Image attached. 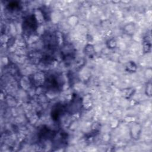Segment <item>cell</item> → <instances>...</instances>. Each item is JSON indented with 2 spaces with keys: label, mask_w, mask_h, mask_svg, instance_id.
Returning <instances> with one entry per match:
<instances>
[{
  "label": "cell",
  "mask_w": 152,
  "mask_h": 152,
  "mask_svg": "<svg viewBox=\"0 0 152 152\" xmlns=\"http://www.w3.org/2000/svg\"><path fill=\"white\" fill-rule=\"evenodd\" d=\"M38 22L34 14H30L26 17L23 21L22 28L23 32L27 34L34 33L37 28Z\"/></svg>",
  "instance_id": "6da1fadb"
},
{
  "label": "cell",
  "mask_w": 152,
  "mask_h": 152,
  "mask_svg": "<svg viewBox=\"0 0 152 152\" xmlns=\"http://www.w3.org/2000/svg\"><path fill=\"white\" fill-rule=\"evenodd\" d=\"M43 84L46 86L48 89L51 90H57L59 88L60 86L59 79L57 78L56 75L54 74H50L48 76H46Z\"/></svg>",
  "instance_id": "7a4b0ae2"
},
{
  "label": "cell",
  "mask_w": 152,
  "mask_h": 152,
  "mask_svg": "<svg viewBox=\"0 0 152 152\" xmlns=\"http://www.w3.org/2000/svg\"><path fill=\"white\" fill-rule=\"evenodd\" d=\"M43 41L48 49H52L58 45V37L56 34L52 33H47L45 34Z\"/></svg>",
  "instance_id": "3957f363"
},
{
  "label": "cell",
  "mask_w": 152,
  "mask_h": 152,
  "mask_svg": "<svg viewBox=\"0 0 152 152\" xmlns=\"http://www.w3.org/2000/svg\"><path fill=\"white\" fill-rule=\"evenodd\" d=\"M74 51L73 48L71 46L66 45L63 50L61 51V55L63 58V60L65 61H68L69 60H72L74 57Z\"/></svg>",
  "instance_id": "277c9868"
},
{
  "label": "cell",
  "mask_w": 152,
  "mask_h": 152,
  "mask_svg": "<svg viewBox=\"0 0 152 152\" xmlns=\"http://www.w3.org/2000/svg\"><path fill=\"white\" fill-rule=\"evenodd\" d=\"M65 107L62 104H56L54 106L51 111V116L53 120L57 121L59 119Z\"/></svg>",
  "instance_id": "5b68a950"
},
{
  "label": "cell",
  "mask_w": 152,
  "mask_h": 152,
  "mask_svg": "<svg viewBox=\"0 0 152 152\" xmlns=\"http://www.w3.org/2000/svg\"><path fill=\"white\" fill-rule=\"evenodd\" d=\"M46 76H45L43 74L40 72H37L35 74L33 77V84L36 86H40L41 85H43L45 81Z\"/></svg>",
  "instance_id": "8992f818"
},
{
  "label": "cell",
  "mask_w": 152,
  "mask_h": 152,
  "mask_svg": "<svg viewBox=\"0 0 152 152\" xmlns=\"http://www.w3.org/2000/svg\"><path fill=\"white\" fill-rule=\"evenodd\" d=\"M148 37H146L144 38L143 42H142V46H143V50L145 53H148L151 51V40L150 38L148 39Z\"/></svg>",
  "instance_id": "52a82bcc"
},
{
  "label": "cell",
  "mask_w": 152,
  "mask_h": 152,
  "mask_svg": "<svg viewBox=\"0 0 152 152\" xmlns=\"http://www.w3.org/2000/svg\"><path fill=\"white\" fill-rule=\"evenodd\" d=\"M84 52L89 57V58H93L95 53V50L94 48V46L91 44H88L85 46L84 48Z\"/></svg>",
  "instance_id": "ba28073f"
},
{
  "label": "cell",
  "mask_w": 152,
  "mask_h": 152,
  "mask_svg": "<svg viewBox=\"0 0 152 152\" xmlns=\"http://www.w3.org/2000/svg\"><path fill=\"white\" fill-rule=\"evenodd\" d=\"M137 66L136 64L134 61H129L126 66H125V69L126 71L129 72H135L137 71Z\"/></svg>",
  "instance_id": "9c48e42d"
},
{
  "label": "cell",
  "mask_w": 152,
  "mask_h": 152,
  "mask_svg": "<svg viewBox=\"0 0 152 152\" xmlns=\"http://www.w3.org/2000/svg\"><path fill=\"white\" fill-rule=\"evenodd\" d=\"M135 91V90L134 88H127L126 89L123 90V95L126 97V98H129L132 96L134 93Z\"/></svg>",
  "instance_id": "30bf717a"
},
{
  "label": "cell",
  "mask_w": 152,
  "mask_h": 152,
  "mask_svg": "<svg viewBox=\"0 0 152 152\" xmlns=\"http://www.w3.org/2000/svg\"><path fill=\"white\" fill-rule=\"evenodd\" d=\"M106 45H107V46L109 48L113 49V48H115L116 46L117 42H116V41L115 39L112 38V39H109L107 41Z\"/></svg>",
  "instance_id": "8fae6325"
},
{
  "label": "cell",
  "mask_w": 152,
  "mask_h": 152,
  "mask_svg": "<svg viewBox=\"0 0 152 152\" xmlns=\"http://www.w3.org/2000/svg\"><path fill=\"white\" fill-rule=\"evenodd\" d=\"M8 8L11 10H15L19 8V4L18 2H11L7 5Z\"/></svg>",
  "instance_id": "7c38bea8"
},
{
  "label": "cell",
  "mask_w": 152,
  "mask_h": 152,
  "mask_svg": "<svg viewBox=\"0 0 152 152\" xmlns=\"http://www.w3.org/2000/svg\"><path fill=\"white\" fill-rule=\"evenodd\" d=\"M145 94L148 96H151V81L150 80L145 87Z\"/></svg>",
  "instance_id": "4fadbf2b"
}]
</instances>
